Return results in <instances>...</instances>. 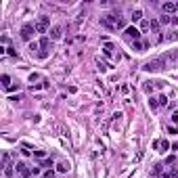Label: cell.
<instances>
[{
    "mask_svg": "<svg viewBox=\"0 0 178 178\" xmlns=\"http://www.w3.org/2000/svg\"><path fill=\"white\" fill-rule=\"evenodd\" d=\"M164 67H168V55L166 57H159V59H153V61H147V63L142 65L145 71H159V69H164Z\"/></svg>",
    "mask_w": 178,
    "mask_h": 178,
    "instance_id": "6da1fadb",
    "label": "cell"
},
{
    "mask_svg": "<svg viewBox=\"0 0 178 178\" xmlns=\"http://www.w3.org/2000/svg\"><path fill=\"white\" fill-rule=\"evenodd\" d=\"M34 34H36V25H34V23H25L23 27H21V32H19L21 40H25V42H32Z\"/></svg>",
    "mask_w": 178,
    "mask_h": 178,
    "instance_id": "7a4b0ae2",
    "label": "cell"
},
{
    "mask_svg": "<svg viewBox=\"0 0 178 178\" xmlns=\"http://www.w3.org/2000/svg\"><path fill=\"white\" fill-rule=\"evenodd\" d=\"M124 36H126L128 40H132V42H138L142 34H140V30H138V27H134V25H130V27H126V30H124Z\"/></svg>",
    "mask_w": 178,
    "mask_h": 178,
    "instance_id": "3957f363",
    "label": "cell"
},
{
    "mask_svg": "<svg viewBox=\"0 0 178 178\" xmlns=\"http://www.w3.org/2000/svg\"><path fill=\"white\" fill-rule=\"evenodd\" d=\"M48 25H50V17H40L38 23H36V32L38 34H44L48 30Z\"/></svg>",
    "mask_w": 178,
    "mask_h": 178,
    "instance_id": "277c9868",
    "label": "cell"
},
{
    "mask_svg": "<svg viewBox=\"0 0 178 178\" xmlns=\"http://www.w3.org/2000/svg\"><path fill=\"white\" fill-rule=\"evenodd\" d=\"M15 170L19 172L21 176H25V178L32 176V168H27V164H25V162H17V164H15Z\"/></svg>",
    "mask_w": 178,
    "mask_h": 178,
    "instance_id": "5b68a950",
    "label": "cell"
},
{
    "mask_svg": "<svg viewBox=\"0 0 178 178\" xmlns=\"http://www.w3.org/2000/svg\"><path fill=\"white\" fill-rule=\"evenodd\" d=\"M48 38L50 40H61V38H63V27H61V25H52V27L48 30Z\"/></svg>",
    "mask_w": 178,
    "mask_h": 178,
    "instance_id": "8992f818",
    "label": "cell"
},
{
    "mask_svg": "<svg viewBox=\"0 0 178 178\" xmlns=\"http://www.w3.org/2000/svg\"><path fill=\"white\" fill-rule=\"evenodd\" d=\"M162 11H164V15L176 13V11H178V8H176V2H164V4H162Z\"/></svg>",
    "mask_w": 178,
    "mask_h": 178,
    "instance_id": "52a82bcc",
    "label": "cell"
},
{
    "mask_svg": "<svg viewBox=\"0 0 178 178\" xmlns=\"http://www.w3.org/2000/svg\"><path fill=\"white\" fill-rule=\"evenodd\" d=\"M178 19H176V17H172V15H162V17H159V23H164V25H172Z\"/></svg>",
    "mask_w": 178,
    "mask_h": 178,
    "instance_id": "ba28073f",
    "label": "cell"
},
{
    "mask_svg": "<svg viewBox=\"0 0 178 178\" xmlns=\"http://www.w3.org/2000/svg\"><path fill=\"white\" fill-rule=\"evenodd\" d=\"M57 172H61V174L69 172V162H59L57 164Z\"/></svg>",
    "mask_w": 178,
    "mask_h": 178,
    "instance_id": "9c48e42d",
    "label": "cell"
},
{
    "mask_svg": "<svg viewBox=\"0 0 178 178\" xmlns=\"http://www.w3.org/2000/svg\"><path fill=\"white\" fill-rule=\"evenodd\" d=\"M130 19H132V23H134V21H140V19H142V11H138V8H136V11H132V17H130Z\"/></svg>",
    "mask_w": 178,
    "mask_h": 178,
    "instance_id": "30bf717a",
    "label": "cell"
},
{
    "mask_svg": "<svg viewBox=\"0 0 178 178\" xmlns=\"http://www.w3.org/2000/svg\"><path fill=\"white\" fill-rule=\"evenodd\" d=\"M4 176H6V178H13V176H15V166H6V168H4Z\"/></svg>",
    "mask_w": 178,
    "mask_h": 178,
    "instance_id": "8fae6325",
    "label": "cell"
},
{
    "mask_svg": "<svg viewBox=\"0 0 178 178\" xmlns=\"http://www.w3.org/2000/svg\"><path fill=\"white\" fill-rule=\"evenodd\" d=\"M142 90H145L147 94L153 92V82H145V86H142Z\"/></svg>",
    "mask_w": 178,
    "mask_h": 178,
    "instance_id": "7c38bea8",
    "label": "cell"
},
{
    "mask_svg": "<svg viewBox=\"0 0 178 178\" xmlns=\"http://www.w3.org/2000/svg\"><path fill=\"white\" fill-rule=\"evenodd\" d=\"M132 48H134V50H138V52H142V48H145V44H142L140 40H138V42H132Z\"/></svg>",
    "mask_w": 178,
    "mask_h": 178,
    "instance_id": "4fadbf2b",
    "label": "cell"
},
{
    "mask_svg": "<svg viewBox=\"0 0 178 178\" xmlns=\"http://www.w3.org/2000/svg\"><path fill=\"white\" fill-rule=\"evenodd\" d=\"M105 55H107V57H111V55H113V44H109V42L105 44Z\"/></svg>",
    "mask_w": 178,
    "mask_h": 178,
    "instance_id": "5bb4252c",
    "label": "cell"
},
{
    "mask_svg": "<svg viewBox=\"0 0 178 178\" xmlns=\"http://www.w3.org/2000/svg\"><path fill=\"white\" fill-rule=\"evenodd\" d=\"M2 86H4V90H6V88H8V86H11V78H8L6 74L2 76Z\"/></svg>",
    "mask_w": 178,
    "mask_h": 178,
    "instance_id": "9a60e30c",
    "label": "cell"
},
{
    "mask_svg": "<svg viewBox=\"0 0 178 178\" xmlns=\"http://www.w3.org/2000/svg\"><path fill=\"white\" fill-rule=\"evenodd\" d=\"M159 147H162L164 151H168V149H172V145H170V142H168V140H159Z\"/></svg>",
    "mask_w": 178,
    "mask_h": 178,
    "instance_id": "2e32d148",
    "label": "cell"
},
{
    "mask_svg": "<svg viewBox=\"0 0 178 178\" xmlns=\"http://www.w3.org/2000/svg\"><path fill=\"white\" fill-rule=\"evenodd\" d=\"M52 166H55V164H52V159H44V162H42V168H48V170H50Z\"/></svg>",
    "mask_w": 178,
    "mask_h": 178,
    "instance_id": "e0dca14e",
    "label": "cell"
},
{
    "mask_svg": "<svg viewBox=\"0 0 178 178\" xmlns=\"http://www.w3.org/2000/svg\"><path fill=\"white\" fill-rule=\"evenodd\" d=\"M157 103H159V105H168V96H166V94H159Z\"/></svg>",
    "mask_w": 178,
    "mask_h": 178,
    "instance_id": "ac0fdd59",
    "label": "cell"
},
{
    "mask_svg": "<svg viewBox=\"0 0 178 178\" xmlns=\"http://www.w3.org/2000/svg\"><path fill=\"white\" fill-rule=\"evenodd\" d=\"M149 107H151V109H157V107H159L157 99H149Z\"/></svg>",
    "mask_w": 178,
    "mask_h": 178,
    "instance_id": "d6986e66",
    "label": "cell"
},
{
    "mask_svg": "<svg viewBox=\"0 0 178 178\" xmlns=\"http://www.w3.org/2000/svg\"><path fill=\"white\" fill-rule=\"evenodd\" d=\"M168 178H178V170H176V168H172V170L168 172Z\"/></svg>",
    "mask_w": 178,
    "mask_h": 178,
    "instance_id": "ffe728a7",
    "label": "cell"
},
{
    "mask_svg": "<svg viewBox=\"0 0 178 178\" xmlns=\"http://www.w3.org/2000/svg\"><path fill=\"white\" fill-rule=\"evenodd\" d=\"M40 48V42H30V50L34 52V50H38Z\"/></svg>",
    "mask_w": 178,
    "mask_h": 178,
    "instance_id": "44dd1931",
    "label": "cell"
},
{
    "mask_svg": "<svg viewBox=\"0 0 178 178\" xmlns=\"http://www.w3.org/2000/svg\"><path fill=\"white\" fill-rule=\"evenodd\" d=\"M149 27H151V23H149V21H142V23H140V30H142V32H147Z\"/></svg>",
    "mask_w": 178,
    "mask_h": 178,
    "instance_id": "7402d4cb",
    "label": "cell"
},
{
    "mask_svg": "<svg viewBox=\"0 0 178 178\" xmlns=\"http://www.w3.org/2000/svg\"><path fill=\"white\" fill-rule=\"evenodd\" d=\"M34 155L38 157V159H44V157H46V153H44V151H34Z\"/></svg>",
    "mask_w": 178,
    "mask_h": 178,
    "instance_id": "603a6c76",
    "label": "cell"
},
{
    "mask_svg": "<svg viewBox=\"0 0 178 178\" xmlns=\"http://www.w3.org/2000/svg\"><path fill=\"white\" fill-rule=\"evenodd\" d=\"M44 178H55V170H46L44 172Z\"/></svg>",
    "mask_w": 178,
    "mask_h": 178,
    "instance_id": "cb8c5ba5",
    "label": "cell"
},
{
    "mask_svg": "<svg viewBox=\"0 0 178 178\" xmlns=\"http://www.w3.org/2000/svg\"><path fill=\"white\" fill-rule=\"evenodd\" d=\"M13 90H19V82H15V86H8L6 92H13Z\"/></svg>",
    "mask_w": 178,
    "mask_h": 178,
    "instance_id": "d4e9b609",
    "label": "cell"
},
{
    "mask_svg": "<svg viewBox=\"0 0 178 178\" xmlns=\"http://www.w3.org/2000/svg\"><path fill=\"white\" fill-rule=\"evenodd\" d=\"M6 52H8L11 57H17V52H15V48H13V46H8V48H6Z\"/></svg>",
    "mask_w": 178,
    "mask_h": 178,
    "instance_id": "484cf974",
    "label": "cell"
},
{
    "mask_svg": "<svg viewBox=\"0 0 178 178\" xmlns=\"http://www.w3.org/2000/svg\"><path fill=\"white\" fill-rule=\"evenodd\" d=\"M36 80H40V76H38V74H32V76H30V82L34 84V82H36Z\"/></svg>",
    "mask_w": 178,
    "mask_h": 178,
    "instance_id": "4316f807",
    "label": "cell"
},
{
    "mask_svg": "<svg viewBox=\"0 0 178 178\" xmlns=\"http://www.w3.org/2000/svg\"><path fill=\"white\" fill-rule=\"evenodd\" d=\"M172 124H178V111L172 113Z\"/></svg>",
    "mask_w": 178,
    "mask_h": 178,
    "instance_id": "83f0119b",
    "label": "cell"
},
{
    "mask_svg": "<svg viewBox=\"0 0 178 178\" xmlns=\"http://www.w3.org/2000/svg\"><path fill=\"white\" fill-rule=\"evenodd\" d=\"M40 174V168H32V176H38Z\"/></svg>",
    "mask_w": 178,
    "mask_h": 178,
    "instance_id": "f1b7e54d",
    "label": "cell"
}]
</instances>
